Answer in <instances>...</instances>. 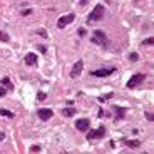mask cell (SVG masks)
I'll return each instance as SVG.
<instances>
[{
    "instance_id": "obj_19",
    "label": "cell",
    "mask_w": 154,
    "mask_h": 154,
    "mask_svg": "<svg viewBox=\"0 0 154 154\" xmlns=\"http://www.w3.org/2000/svg\"><path fill=\"white\" fill-rule=\"evenodd\" d=\"M77 34H79V37H84V35H85V28H84V27H80V28L77 30Z\"/></svg>"
},
{
    "instance_id": "obj_26",
    "label": "cell",
    "mask_w": 154,
    "mask_h": 154,
    "mask_svg": "<svg viewBox=\"0 0 154 154\" xmlns=\"http://www.w3.org/2000/svg\"><path fill=\"white\" fill-rule=\"evenodd\" d=\"M5 96V87H0V97H3Z\"/></svg>"
},
{
    "instance_id": "obj_5",
    "label": "cell",
    "mask_w": 154,
    "mask_h": 154,
    "mask_svg": "<svg viewBox=\"0 0 154 154\" xmlns=\"http://www.w3.org/2000/svg\"><path fill=\"white\" fill-rule=\"evenodd\" d=\"M112 72H116V67H106V69H97V70H92V76L94 77H107L111 76Z\"/></svg>"
},
{
    "instance_id": "obj_11",
    "label": "cell",
    "mask_w": 154,
    "mask_h": 154,
    "mask_svg": "<svg viewBox=\"0 0 154 154\" xmlns=\"http://www.w3.org/2000/svg\"><path fill=\"white\" fill-rule=\"evenodd\" d=\"M124 144H126L127 148L136 149V148H139V146H141V141H139V139H124Z\"/></svg>"
},
{
    "instance_id": "obj_23",
    "label": "cell",
    "mask_w": 154,
    "mask_h": 154,
    "mask_svg": "<svg viewBox=\"0 0 154 154\" xmlns=\"http://www.w3.org/2000/svg\"><path fill=\"white\" fill-rule=\"evenodd\" d=\"M39 151H40L39 146H32V148H30V152H39Z\"/></svg>"
},
{
    "instance_id": "obj_9",
    "label": "cell",
    "mask_w": 154,
    "mask_h": 154,
    "mask_svg": "<svg viewBox=\"0 0 154 154\" xmlns=\"http://www.w3.org/2000/svg\"><path fill=\"white\" fill-rule=\"evenodd\" d=\"M37 116H39V119H40V121H49L54 116V112H52V109H39Z\"/></svg>"
},
{
    "instance_id": "obj_21",
    "label": "cell",
    "mask_w": 154,
    "mask_h": 154,
    "mask_svg": "<svg viewBox=\"0 0 154 154\" xmlns=\"http://www.w3.org/2000/svg\"><path fill=\"white\" fill-rule=\"evenodd\" d=\"M37 47H39V52H42V54L47 52V47H45V45H37Z\"/></svg>"
},
{
    "instance_id": "obj_17",
    "label": "cell",
    "mask_w": 154,
    "mask_h": 154,
    "mask_svg": "<svg viewBox=\"0 0 154 154\" xmlns=\"http://www.w3.org/2000/svg\"><path fill=\"white\" fill-rule=\"evenodd\" d=\"M154 44V39L152 37H149V39H146V40H142V45H152Z\"/></svg>"
},
{
    "instance_id": "obj_25",
    "label": "cell",
    "mask_w": 154,
    "mask_h": 154,
    "mask_svg": "<svg viewBox=\"0 0 154 154\" xmlns=\"http://www.w3.org/2000/svg\"><path fill=\"white\" fill-rule=\"evenodd\" d=\"M37 34H39V35H40V37H47V32H45V30H39V32H37Z\"/></svg>"
},
{
    "instance_id": "obj_18",
    "label": "cell",
    "mask_w": 154,
    "mask_h": 154,
    "mask_svg": "<svg viewBox=\"0 0 154 154\" xmlns=\"http://www.w3.org/2000/svg\"><path fill=\"white\" fill-rule=\"evenodd\" d=\"M137 59H139V55H137V54H136V52H132L131 55H129V60H132V62H136V60H137Z\"/></svg>"
},
{
    "instance_id": "obj_4",
    "label": "cell",
    "mask_w": 154,
    "mask_h": 154,
    "mask_svg": "<svg viewBox=\"0 0 154 154\" xmlns=\"http://www.w3.org/2000/svg\"><path fill=\"white\" fill-rule=\"evenodd\" d=\"M74 20H76V15H74V13H69V15H64V17H60V19L57 20V28H64L65 25L72 24Z\"/></svg>"
},
{
    "instance_id": "obj_10",
    "label": "cell",
    "mask_w": 154,
    "mask_h": 154,
    "mask_svg": "<svg viewBox=\"0 0 154 154\" xmlns=\"http://www.w3.org/2000/svg\"><path fill=\"white\" fill-rule=\"evenodd\" d=\"M24 60H25L27 65H35V64H37V55H35V54H32V52H28Z\"/></svg>"
},
{
    "instance_id": "obj_16",
    "label": "cell",
    "mask_w": 154,
    "mask_h": 154,
    "mask_svg": "<svg viewBox=\"0 0 154 154\" xmlns=\"http://www.w3.org/2000/svg\"><path fill=\"white\" fill-rule=\"evenodd\" d=\"M2 84H3V85H7L9 89H12V87H13V85L10 84V79H9V77H3V79H2Z\"/></svg>"
},
{
    "instance_id": "obj_6",
    "label": "cell",
    "mask_w": 154,
    "mask_h": 154,
    "mask_svg": "<svg viewBox=\"0 0 154 154\" xmlns=\"http://www.w3.org/2000/svg\"><path fill=\"white\" fill-rule=\"evenodd\" d=\"M142 80H144V74H134V76L127 80V89H134L136 85H139Z\"/></svg>"
},
{
    "instance_id": "obj_22",
    "label": "cell",
    "mask_w": 154,
    "mask_h": 154,
    "mask_svg": "<svg viewBox=\"0 0 154 154\" xmlns=\"http://www.w3.org/2000/svg\"><path fill=\"white\" fill-rule=\"evenodd\" d=\"M37 99H39V101H44V99H45V94H44V92H39V94H37Z\"/></svg>"
},
{
    "instance_id": "obj_3",
    "label": "cell",
    "mask_w": 154,
    "mask_h": 154,
    "mask_svg": "<svg viewBox=\"0 0 154 154\" xmlns=\"http://www.w3.org/2000/svg\"><path fill=\"white\" fill-rule=\"evenodd\" d=\"M106 136V127H97V129H89L87 131V139L89 141H94V139H101Z\"/></svg>"
},
{
    "instance_id": "obj_13",
    "label": "cell",
    "mask_w": 154,
    "mask_h": 154,
    "mask_svg": "<svg viewBox=\"0 0 154 154\" xmlns=\"http://www.w3.org/2000/svg\"><path fill=\"white\" fill-rule=\"evenodd\" d=\"M62 114H64L65 117H72L74 114H76V109H74V107H65V109L62 111Z\"/></svg>"
},
{
    "instance_id": "obj_8",
    "label": "cell",
    "mask_w": 154,
    "mask_h": 154,
    "mask_svg": "<svg viewBox=\"0 0 154 154\" xmlns=\"http://www.w3.org/2000/svg\"><path fill=\"white\" fill-rule=\"evenodd\" d=\"M76 127L79 129V131H82V132H87L89 127H91V122H89V119H77L76 121Z\"/></svg>"
},
{
    "instance_id": "obj_7",
    "label": "cell",
    "mask_w": 154,
    "mask_h": 154,
    "mask_svg": "<svg viewBox=\"0 0 154 154\" xmlns=\"http://www.w3.org/2000/svg\"><path fill=\"white\" fill-rule=\"evenodd\" d=\"M82 69H84V62H82V60H77V62L72 65V70H70V77H72V79H77V77L82 74Z\"/></svg>"
},
{
    "instance_id": "obj_2",
    "label": "cell",
    "mask_w": 154,
    "mask_h": 154,
    "mask_svg": "<svg viewBox=\"0 0 154 154\" xmlns=\"http://www.w3.org/2000/svg\"><path fill=\"white\" fill-rule=\"evenodd\" d=\"M91 40H92V44H97L101 47H107L109 45V39H107L106 32H102V30H94V35H92Z\"/></svg>"
},
{
    "instance_id": "obj_1",
    "label": "cell",
    "mask_w": 154,
    "mask_h": 154,
    "mask_svg": "<svg viewBox=\"0 0 154 154\" xmlns=\"http://www.w3.org/2000/svg\"><path fill=\"white\" fill-rule=\"evenodd\" d=\"M104 13H106V7L102 5V3H97V5L92 9V12L87 15V20L89 22H96V20H101L104 17Z\"/></svg>"
},
{
    "instance_id": "obj_12",
    "label": "cell",
    "mask_w": 154,
    "mask_h": 154,
    "mask_svg": "<svg viewBox=\"0 0 154 154\" xmlns=\"http://www.w3.org/2000/svg\"><path fill=\"white\" fill-rule=\"evenodd\" d=\"M112 109H114V111H116V112H117V119H122V117H124V114H126V109H124V107L114 106Z\"/></svg>"
},
{
    "instance_id": "obj_14",
    "label": "cell",
    "mask_w": 154,
    "mask_h": 154,
    "mask_svg": "<svg viewBox=\"0 0 154 154\" xmlns=\"http://www.w3.org/2000/svg\"><path fill=\"white\" fill-rule=\"evenodd\" d=\"M0 116H3V117H9V119H12V117H13V112H10V111H7V109H0Z\"/></svg>"
},
{
    "instance_id": "obj_15",
    "label": "cell",
    "mask_w": 154,
    "mask_h": 154,
    "mask_svg": "<svg viewBox=\"0 0 154 154\" xmlns=\"http://www.w3.org/2000/svg\"><path fill=\"white\" fill-rule=\"evenodd\" d=\"M9 34L7 32H0V42H9Z\"/></svg>"
},
{
    "instance_id": "obj_24",
    "label": "cell",
    "mask_w": 154,
    "mask_h": 154,
    "mask_svg": "<svg viewBox=\"0 0 154 154\" xmlns=\"http://www.w3.org/2000/svg\"><path fill=\"white\" fill-rule=\"evenodd\" d=\"M146 119H148V121H154V116L151 112H146Z\"/></svg>"
},
{
    "instance_id": "obj_20",
    "label": "cell",
    "mask_w": 154,
    "mask_h": 154,
    "mask_svg": "<svg viewBox=\"0 0 154 154\" xmlns=\"http://www.w3.org/2000/svg\"><path fill=\"white\" fill-rule=\"evenodd\" d=\"M30 13H32V9H25V10H22V15H24V17L30 15Z\"/></svg>"
},
{
    "instance_id": "obj_27",
    "label": "cell",
    "mask_w": 154,
    "mask_h": 154,
    "mask_svg": "<svg viewBox=\"0 0 154 154\" xmlns=\"http://www.w3.org/2000/svg\"><path fill=\"white\" fill-rule=\"evenodd\" d=\"M5 139V132H0V141H3Z\"/></svg>"
}]
</instances>
